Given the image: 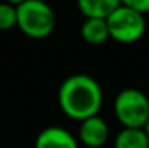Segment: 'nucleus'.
<instances>
[{"instance_id":"7","label":"nucleus","mask_w":149,"mask_h":148,"mask_svg":"<svg viewBox=\"0 0 149 148\" xmlns=\"http://www.w3.org/2000/svg\"><path fill=\"white\" fill-rule=\"evenodd\" d=\"M81 37L91 45H102L109 38V30L106 19L98 18H86L81 26Z\"/></svg>"},{"instance_id":"9","label":"nucleus","mask_w":149,"mask_h":148,"mask_svg":"<svg viewBox=\"0 0 149 148\" xmlns=\"http://www.w3.org/2000/svg\"><path fill=\"white\" fill-rule=\"evenodd\" d=\"M114 148H149V137L144 129L124 128L116 135Z\"/></svg>"},{"instance_id":"6","label":"nucleus","mask_w":149,"mask_h":148,"mask_svg":"<svg viewBox=\"0 0 149 148\" xmlns=\"http://www.w3.org/2000/svg\"><path fill=\"white\" fill-rule=\"evenodd\" d=\"M35 148H78V142L70 131L60 126H49L37 135Z\"/></svg>"},{"instance_id":"2","label":"nucleus","mask_w":149,"mask_h":148,"mask_svg":"<svg viewBox=\"0 0 149 148\" xmlns=\"http://www.w3.org/2000/svg\"><path fill=\"white\" fill-rule=\"evenodd\" d=\"M16 15V26L32 38H45L54 30L56 15L45 0H26L19 3Z\"/></svg>"},{"instance_id":"10","label":"nucleus","mask_w":149,"mask_h":148,"mask_svg":"<svg viewBox=\"0 0 149 148\" xmlns=\"http://www.w3.org/2000/svg\"><path fill=\"white\" fill-rule=\"evenodd\" d=\"M17 24L16 6L8 2H0V30H8Z\"/></svg>"},{"instance_id":"11","label":"nucleus","mask_w":149,"mask_h":148,"mask_svg":"<svg viewBox=\"0 0 149 148\" xmlns=\"http://www.w3.org/2000/svg\"><path fill=\"white\" fill-rule=\"evenodd\" d=\"M120 5L132 8L135 11L141 13V15L149 13V0H120Z\"/></svg>"},{"instance_id":"13","label":"nucleus","mask_w":149,"mask_h":148,"mask_svg":"<svg viewBox=\"0 0 149 148\" xmlns=\"http://www.w3.org/2000/svg\"><path fill=\"white\" fill-rule=\"evenodd\" d=\"M144 131H146V134H148V137H149V119H148L146 126H144Z\"/></svg>"},{"instance_id":"5","label":"nucleus","mask_w":149,"mask_h":148,"mask_svg":"<svg viewBox=\"0 0 149 148\" xmlns=\"http://www.w3.org/2000/svg\"><path fill=\"white\" fill-rule=\"evenodd\" d=\"M108 135H109L108 124H106L105 119L100 118L98 115L91 116V118L81 121L79 139L86 147H89V148L103 147L105 142L108 140Z\"/></svg>"},{"instance_id":"3","label":"nucleus","mask_w":149,"mask_h":148,"mask_svg":"<svg viewBox=\"0 0 149 148\" xmlns=\"http://www.w3.org/2000/svg\"><path fill=\"white\" fill-rule=\"evenodd\" d=\"M114 113L124 128L144 129L149 119V99L135 88L122 89L114 99Z\"/></svg>"},{"instance_id":"4","label":"nucleus","mask_w":149,"mask_h":148,"mask_svg":"<svg viewBox=\"0 0 149 148\" xmlns=\"http://www.w3.org/2000/svg\"><path fill=\"white\" fill-rule=\"evenodd\" d=\"M109 37L119 43H133L143 37L146 30L144 15L120 5L106 18Z\"/></svg>"},{"instance_id":"12","label":"nucleus","mask_w":149,"mask_h":148,"mask_svg":"<svg viewBox=\"0 0 149 148\" xmlns=\"http://www.w3.org/2000/svg\"><path fill=\"white\" fill-rule=\"evenodd\" d=\"M5 2H8V3H11V5H15V6H17V5H19V3L26 2V0H5Z\"/></svg>"},{"instance_id":"1","label":"nucleus","mask_w":149,"mask_h":148,"mask_svg":"<svg viewBox=\"0 0 149 148\" xmlns=\"http://www.w3.org/2000/svg\"><path fill=\"white\" fill-rule=\"evenodd\" d=\"M59 105L67 116L79 121L98 115L103 105L100 83L84 73L68 76L59 88Z\"/></svg>"},{"instance_id":"8","label":"nucleus","mask_w":149,"mask_h":148,"mask_svg":"<svg viewBox=\"0 0 149 148\" xmlns=\"http://www.w3.org/2000/svg\"><path fill=\"white\" fill-rule=\"evenodd\" d=\"M78 6L86 18L106 19L118 6H120V0H78Z\"/></svg>"}]
</instances>
